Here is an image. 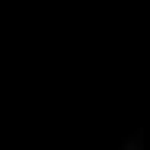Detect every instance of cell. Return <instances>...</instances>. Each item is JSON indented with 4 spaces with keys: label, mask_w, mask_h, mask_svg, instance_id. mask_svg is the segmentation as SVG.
I'll return each instance as SVG.
<instances>
[{
    "label": "cell",
    "mask_w": 150,
    "mask_h": 150,
    "mask_svg": "<svg viewBox=\"0 0 150 150\" xmlns=\"http://www.w3.org/2000/svg\"><path fill=\"white\" fill-rule=\"evenodd\" d=\"M144 137H147V131H144V128H134L131 134L121 137L118 150H147V141H144Z\"/></svg>",
    "instance_id": "obj_1"
}]
</instances>
